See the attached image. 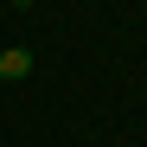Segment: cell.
<instances>
[{
    "label": "cell",
    "instance_id": "2",
    "mask_svg": "<svg viewBox=\"0 0 147 147\" xmlns=\"http://www.w3.org/2000/svg\"><path fill=\"white\" fill-rule=\"evenodd\" d=\"M13 7H26V0H13Z\"/></svg>",
    "mask_w": 147,
    "mask_h": 147
},
{
    "label": "cell",
    "instance_id": "1",
    "mask_svg": "<svg viewBox=\"0 0 147 147\" xmlns=\"http://www.w3.org/2000/svg\"><path fill=\"white\" fill-rule=\"evenodd\" d=\"M19 77H32V51L26 45H0V83H19Z\"/></svg>",
    "mask_w": 147,
    "mask_h": 147
}]
</instances>
